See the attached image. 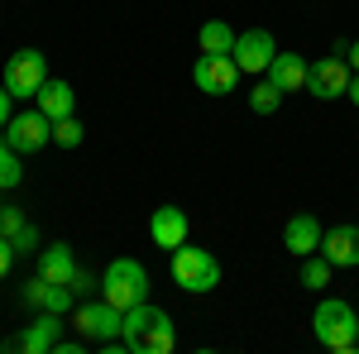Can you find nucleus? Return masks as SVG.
<instances>
[{"mask_svg": "<svg viewBox=\"0 0 359 354\" xmlns=\"http://www.w3.org/2000/svg\"><path fill=\"white\" fill-rule=\"evenodd\" d=\"M57 340H62V311H39L15 345H20L25 354H53Z\"/></svg>", "mask_w": 359, "mask_h": 354, "instance_id": "nucleus-11", "label": "nucleus"}, {"mask_svg": "<svg viewBox=\"0 0 359 354\" xmlns=\"http://www.w3.org/2000/svg\"><path fill=\"white\" fill-rule=\"evenodd\" d=\"M321 225L306 216V211H297V216L287 220V230H283V245H287V254H297V259H306V254H316L321 249Z\"/></svg>", "mask_w": 359, "mask_h": 354, "instance_id": "nucleus-15", "label": "nucleus"}, {"mask_svg": "<svg viewBox=\"0 0 359 354\" xmlns=\"http://www.w3.org/2000/svg\"><path fill=\"white\" fill-rule=\"evenodd\" d=\"M25 225H29V220H25V211H20V206H0V235H5V240H15Z\"/></svg>", "mask_w": 359, "mask_h": 354, "instance_id": "nucleus-24", "label": "nucleus"}, {"mask_svg": "<svg viewBox=\"0 0 359 354\" xmlns=\"http://www.w3.org/2000/svg\"><path fill=\"white\" fill-rule=\"evenodd\" d=\"M10 245H15V254H29V249H39V230H34V225H25V230H20Z\"/></svg>", "mask_w": 359, "mask_h": 354, "instance_id": "nucleus-26", "label": "nucleus"}, {"mask_svg": "<svg viewBox=\"0 0 359 354\" xmlns=\"http://www.w3.org/2000/svg\"><path fill=\"white\" fill-rule=\"evenodd\" d=\"M120 326H125V311H120V306H111L106 297L82 301V306H77V330H82L86 345H106V340H115V335H120Z\"/></svg>", "mask_w": 359, "mask_h": 354, "instance_id": "nucleus-8", "label": "nucleus"}, {"mask_svg": "<svg viewBox=\"0 0 359 354\" xmlns=\"http://www.w3.org/2000/svg\"><path fill=\"white\" fill-rule=\"evenodd\" d=\"M240 62L230 53H201L196 57V67H192V82L196 91H206V96H230L235 86H240Z\"/></svg>", "mask_w": 359, "mask_h": 354, "instance_id": "nucleus-6", "label": "nucleus"}, {"mask_svg": "<svg viewBox=\"0 0 359 354\" xmlns=\"http://www.w3.org/2000/svg\"><path fill=\"white\" fill-rule=\"evenodd\" d=\"M53 144H62V149H77V144H82V120H77V115H62V120H53Z\"/></svg>", "mask_w": 359, "mask_h": 354, "instance_id": "nucleus-23", "label": "nucleus"}, {"mask_svg": "<svg viewBox=\"0 0 359 354\" xmlns=\"http://www.w3.org/2000/svg\"><path fill=\"white\" fill-rule=\"evenodd\" d=\"M0 135H5V144L15 154H39V149L53 144V120L43 110H20V115H10V125Z\"/></svg>", "mask_w": 359, "mask_h": 354, "instance_id": "nucleus-5", "label": "nucleus"}, {"mask_svg": "<svg viewBox=\"0 0 359 354\" xmlns=\"http://www.w3.org/2000/svg\"><path fill=\"white\" fill-rule=\"evenodd\" d=\"M196 43H201V53H230L235 48V29L225 20H211V25L196 29Z\"/></svg>", "mask_w": 359, "mask_h": 354, "instance_id": "nucleus-19", "label": "nucleus"}, {"mask_svg": "<svg viewBox=\"0 0 359 354\" xmlns=\"http://www.w3.org/2000/svg\"><path fill=\"white\" fill-rule=\"evenodd\" d=\"M321 254L335 268H359V225H331L321 235Z\"/></svg>", "mask_w": 359, "mask_h": 354, "instance_id": "nucleus-13", "label": "nucleus"}, {"mask_svg": "<svg viewBox=\"0 0 359 354\" xmlns=\"http://www.w3.org/2000/svg\"><path fill=\"white\" fill-rule=\"evenodd\" d=\"M149 240L163 249V254H172L177 245H187V211H182V206H158V211L149 216Z\"/></svg>", "mask_w": 359, "mask_h": 354, "instance_id": "nucleus-12", "label": "nucleus"}, {"mask_svg": "<svg viewBox=\"0 0 359 354\" xmlns=\"http://www.w3.org/2000/svg\"><path fill=\"white\" fill-rule=\"evenodd\" d=\"M0 350H5V340H0Z\"/></svg>", "mask_w": 359, "mask_h": 354, "instance_id": "nucleus-31", "label": "nucleus"}, {"mask_svg": "<svg viewBox=\"0 0 359 354\" xmlns=\"http://www.w3.org/2000/svg\"><path fill=\"white\" fill-rule=\"evenodd\" d=\"M278 43L269 29H245V34H235V48H230V57L240 62V72L245 77H259V72H269V62H273Z\"/></svg>", "mask_w": 359, "mask_h": 354, "instance_id": "nucleus-10", "label": "nucleus"}, {"mask_svg": "<svg viewBox=\"0 0 359 354\" xmlns=\"http://www.w3.org/2000/svg\"><path fill=\"white\" fill-rule=\"evenodd\" d=\"M5 125H10V91L0 86V130H5Z\"/></svg>", "mask_w": 359, "mask_h": 354, "instance_id": "nucleus-28", "label": "nucleus"}, {"mask_svg": "<svg viewBox=\"0 0 359 354\" xmlns=\"http://www.w3.org/2000/svg\"><path fill=\"white\" fill-rule=\"evenodd\" d=\"M39 110L48 115V120H62V115H72V106H77V96H72V86L67 82H57V77H48V82L39 86Z\"/></svg>", "mask_w": 359, "mask_h": 354, "instance_id": "nucleus-17", "label": "nucleus"}, {"mask_svg": "<svg viewBox=\"0 0 359 354\" xmlns=\"http://www.w3.org/2000/svg\"><path fill=\"white\" fill-rule=\"evenodd\" d=\"M345 53H350V57H345V62H350V67H355V72H359V39H355V43H345Z\"/></svg>", "mask_w": 359, "mask_h": 354, "instance_id": "nucleus-29", "label": "nucleus"}, {"mask_svg": "<svg viewBox=\"0 0 359 354\" xmlns=\"http://www.w3.org/2000/svg\"><path fill=\"white\" fill-rule=\"evenodd\" d=\"M278 106H283V91H278L269 77H264V82L249 91V110H254V115H273Z\"/></svg>", "mask_w": 359, "mask_h": 354, "instance_id": "nucleus-21", "label": "nucleus"}, {"mask_svg": "<svg viewBox=\"0 0 359 354\" xmlns=\"http://www.w3.org/2000/svg\"><path fill=\"white\" fill-rule=\"evenodd\" d=\"M120 340L130 345V354H168L172 345H177V330H172V321H168V311L149 306V301H139V306L125 311Z\"/></svg>", "mask_w": 359, "mask_h": 354, "instance_id": "nucleus-1", "label": "nucleus"}, {"mask_svg": "<svg viewBox=\"0 0 359 354\" xmlns=\"http://www.w3.org/2000/svg\"><path fill=\"white\" fill-rule=\"evenodd\" d=\"M48 82V57L39 48H20L5 62V91L10 96H39V86Z\"/></svg>", "mask_w": 359, "mask_h": 354, "instance_id": "nucleus-7", "label": "nucleus"}, {"mask_svg": "<svg viewBox=\"0 0 359 354\" xmlns=\"http://www.w3.org/2000/svg\"><path fill=\"white\" fill-rule=\"evenodd\" d=\"M39 273L53 278V282H67L77 273V259H72V245H48L39 249Z\"/></svg>", "mask_w": 359, "mask_h": 354, "instance_id": "nucleus-18", "label": "nucleus"}, {"mask_svg": "<svg viewBox=\"0 0 359 354\" xmlns=\"http://www.w3.org/2000/svg\"><path fill=\"white\" fill-rule=\"evenodd\" d=\"M67 287H72V297H91V292H101V278H91L86 268H77L67 278Z\"/></svg>", "mask_w": 359, "mask_h": 354, "instance_id": "nucleus-25", "label": "nucleus"}, {"mask_svg": "<svg viewBox=\"0 0 359 354\" xmlns=\"http://www.w3.org/2000/svg\"><path fill=\"white\" fill-rule=\"evenodd\" d=\"M172 282L182 292H211V287H221L216 254H206L201 245H177L172 249Z\"/></svg>", "mask_w": 359, "mask_h": 354, "instance_id": "nucleus-4", "label": "nucleus"}, {"mask_svg": "<svg viewBox=\"0 0 359 354\" xmlns=\"http://www.w3.org/2000/svg\"><path fill=\"white\" fill-rule=\"evenodd\" d=\"M25 301H29V306H39V311H67L77 297H72L67 282H53V278L39 273L34 282H25Z\"/></svg>", "mask_w": 359, "mask_h": 354, "instance_id": "nucleus-14", "label": "nucleus"}, {"mask_svg": "<svg viewBox=\"0 0 359 354\" xmlns=\"http://www.w3.org/2000/svg\"><path fill=\"white\" fill-rule=\"evenodd\" d=\"M101 297L120 306V311H130L139 301H149V273L139 259H115L111 268L101 273Z\"/></svg>", "mask_w": 359, "mask_h": 354, "instance_id": "nucleus-3", "label": "nucleus"}, {"mask_svg": "<svg viewBox=\"0 0 359 354\" xmlns=\"http://www.w3.org/2000/svg\"><path fill=\"white\" fill-rule=\"evenodd\" d=\"M10 268H15V245H10V240L0 235V278H5Z\"/></svg>", "mask_w": 359, "mask_h": 354, "instance_id": "nucleus-27", "label": "nucleus"}, {"mask_svg": "<svg viewBox=\"0 0 359 354\" xmlns=\"http://www.w3.org/2000/svg\"><path fill=\"white\" fill-rule=\"evenodd\" d=\"M269 82H273L283 96H287V91H306V57L302 53H273Z\"/></svg>", "mask_w": 359, "mask_h": 354, "instance_id": "nucleus-16", "label": "nucleus"}, {"mask_svg": "<svg viewBox=\"0 0 359 354\" xmlns=\"http://www.w3.org/2000/svg\"><path fill=\"white\" fill-rule=\"evenodd\" d=\"M350 77H355V67H350L345 57L306 62V91H311L316 101H335V96H345V91H350Z\"/></svg>", "mask_w": 359, "mask_h": 354, "instance_id": "nucleus-9", "label": "nucleus"}, {"mask_svg": "<svg viewBox=\"0 0 359 354\" xmlns=\"http://www.w3.org/2000/svg\"><path fill=\"white\" fill-rule=\"evenodd\" d=\"M331 273H335V264L316 249V254H306L302 259V287H311V292H321V287H331Z\"/></svg>", "mask_w": 359, "mask_h": 354, "instance_id": "nucleus-20", "label": "nucleus"}, {"mask_svg": "<svg viewBox=\"0 0 359 354\" xmlns=\"http://www.w3.org/2000/svg\"><path fill=\"white\" fill-rule=\"evenodd\" d=\"M20 177H25L20 154H15L10 144H0V191H5V187H20Z\"/></svg>", "mask_w": 359, "mask_h": 354, "instance_id": "nucleus-22", "label": "nucleus"}, {"mask_svg": "<svg viewBox=\"0 0 359 354\" xmlns=\"http://www.w3.org/2000/svg\"><path fill=\"white\" fill-rule=\"evenodd\" d=\"M311 335L335 354H355L359 350V311H350V301L326 297L311 311Z\"/></svg>", "mask_w": 359, "mask_h": 354, "instance_id": "nucleus-2", "label": "nucleus"}, {"mask_svg": "<svg viewBox=\"0 0 359 354\" xmlns=\"http://www.w3.org/2000/svg\"><path fill=\"white\" fill-rule=\"evenodd\" d=\"M345 96H350V101H355V106H359V72H355V77H350V91H345Z\"/></svg>", "mask_w": 359, "mask_h": 354, "instance_id": "nucleus-30", "label": "nucleus"}]
</instances>
